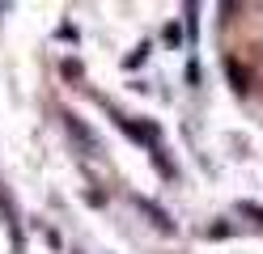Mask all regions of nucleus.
<instances>
[{
    "label": "nucleus",
    "instance_id": "423d86ee",
    "mask_svg": "<svg viewBox=\"0 0 263 254\" xmlns=\"http://www.w3.org/2000/svg\"><path fill=\"white\" fill-rule=\"evenodd\" d=\"M144 55H149V47L140 43V47H136V51H132V55H127V68H136V64H144Z\"/></svg>",
    "mask_w": 263,
    "mask_h": 254
},
{
    "label": "nucleus",
    "instance_id": "f257e3e1",
    "mask_svg": "<svg viewBox=\"0 0 263 254\" xmlns=\"http://www.w3.org/2000/svg\"><path fill=\"white\" fill-rule=\"evenodd\" d=\"M0 216H5V225H9V237H13V250H22V246H26V237H22V220H17V203H13V195L5 191V182H0Z\"/></svg>",
    "mask_w": 263,
    "mask_h": 254
},
{
    "label": "nucleus",
    "instance_id": "7ed1b4c3",
    "mask_svg": "<svg viewBox=\"0 0 263 254\" xmlns=\"http://www.w3.org/2000/svg\"><path fill=\"white\" fill-rule=\"evenodd\" d=\"M132 203H136V208H140L144 216H149V220H153V225H157L161 233H174V220H170V212L161 208V203H153L149 195H132Z\"/></svg>",
    "mask_w": 263,
    "mask_h": 254
},
{
    "label": "nucleus",
    "instance_id": "0eeeda50",
    "mask_svg": "<svg viewBox=\"0 0 263 254\" xmlns=\"http://www.w3.org/2000/svg\"><path fill=\"white\" fill-rule=\"evenodd\" d=\"M166 38L178 47V43H183V30H178V26H166Z\"/></svg>",
    "mask_w": 263,
    "mask_h": 254
},
{
    "label": "nucleus",
    "instance_id": "f03ea898",
    "mask_svg": "<svg viewBox=\"0 0 263 254\" xmlns=\"http://www.w3.org/2000/svg\"><path fill=\"white\" fill-rule=\"evenodd\" d=\"M115 123H119L127 135H132V140H140V144H149V152L157 148V123H136V119H127V114H115Z\"/></svg>",
    "mask_w": 263,
    "mask_h": 254
},
{
    "label": "nucleus",
    "instance_id": "39448f33",
    "mask_svg": "<svg viewBox=\"0 0 263 254\" xmlns=\"http://www.w3.org/2000/svg\"><path fill=\"white\" fill-rule=\"evenodd\" d=\"M225 68H229V81H234V89L242 93V89H246V72H238V64H234V60H229Z\"/></svg>",
    "mask_w": 263,
    "mask_h": 254
},
{
    "label": "nucleus",
    "instance_id": "20e7f679",
    "mask_svg": "<svg viewBox=\"0 0 263 254\" xmlns=\"http://www.w3.org/2000/svg\"><path fill=\"white\" fill-rule=\"evenodd\" d=\"M64 127H68V135H72V140H77L81 148H85V152H98V135H93L85 123H81L77 114H64Z\"/></svg>",
    "mask_w": 263,
    "mask_h": 254
}]
</instances>
